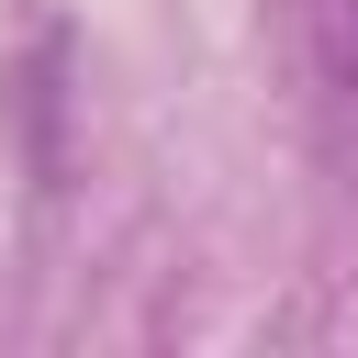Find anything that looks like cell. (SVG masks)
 <instances>
[{
	"mask_svg": "<svg viewBox=\"0 0 358 358\" xmlns=\"http://www.w3.org/2000/svg\"><path fill=\"white\" fill-rule=\"evenodd\" d=\"M291 67L324 112V145L358 157V0H291Z\"/></svg>",
	"mask_w": 358,
	"mask_h": 358,
	"instance_id": "1",
	"label": "cell"
}]
</instances>
